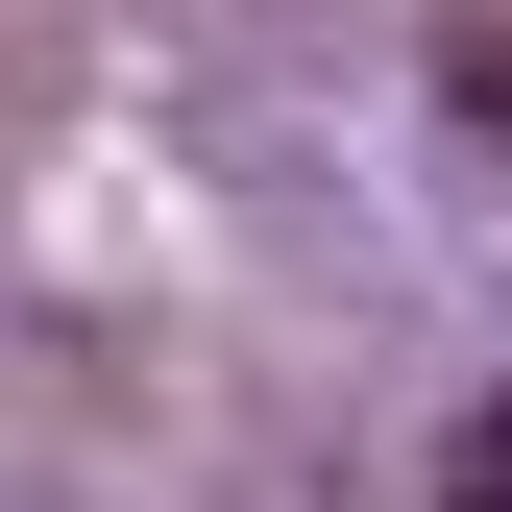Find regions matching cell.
I'll list each match as a JSON object with an SVG mask.
<instances>
[{
    "mask_svg": "<svg viewBox=\"0 0 512 512\" xmlns=\"http://www.w3.org/2000/svg\"><path fill=\"white\" fill-rule=\"evenodd\" d=\"M439 512H512V391H488L464 439H439Z\"/></svg>",
    "mask_w": 512,
    "mask_h": 512,
    "instance_id": "6da1fadb",
    "label": "cell"
}]
</instances>
